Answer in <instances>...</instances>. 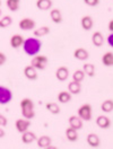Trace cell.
Segmentation results:
<instances>
[{
  "mask_svg": "<svg viewBox=\"0 0 113 149\" xmlns=\"http://www.w3.org/2000/svg\"><path fill=\"white\" fill-rule=\"evenodd\" d=\"M41 47H42V43L36 37H28L24 41V44H23L24 52L29 56H34L38 54Z\"/></svg>",
  "mask_w": 113,
  "mask_h": 149,
  "instance_id": "obj_1",
  "label": "cell"
},
{
  "mask_svg": "<svg viewBox=\"0 0 113 149\" xmlns=\"http://www.w3.org/2000/svg\"><path fill=\"white\" fill-rule=\"evenodd\" d=\"M20 109H22V115L31 120L35 116V111H34V103L31 98H23L20 101Z\"/></svg>",
  "mask_w": 113,
  "mask_h": 149,
  "instance_id": "obj_2",
  "label": "cell"
},
{
  "mask_svg": "<svg viewBox=\"0 0 113 149\" xmlns=\"http://www.w3.org/2000/svg\"><path fill=\"white\" fill-rule=\"evenodd\" d=\"M78 116L83 121H91L92 120V106L89 104H84L78 109Z\"/></svg>",
  "mask_w": 113,
  "mask_h": 149,
  "instance_id": "obj_3",
  "label": "cell"
},
{
  "mask_svg": "<svg viewBox=\"0 0 113 149\" xmlns=\"http://www.w3.org/2000/svg\"><path fill=\"white\" fill-rule=\"evenodd\" d=\"M31 65H33L36 70H43L45 69V67L47 65V58L45 56H34L32 61H31Z\"/></svg>",
  "mask_w": 113,
  "mask_h": 149,
  "instance_id": "obj_4",
  "label": "cell"
},
{
  "mask_svg": "<svg viewBox=\"0 0 113 149\" xmlns=\"http://www.w3.org/2000/svg\"><path fill=\"white\" fill-rule=\"evenodd\" d=\"M13 100V93L8 87L5 86H0V104L1 105H6L10 103Z\"/></svg>",
  "mask_w": 113,
  "mask_h": 149,
  "instance_id": "obj_5",
  "label": "cell"
},
{
  "mask_svg": "<svg viewBox=\"0 0 113 149\" xmlns=\"http://www.w3.org/2000/svg\"><path fill=\"white\" fill-rule=\"evenodd\" d=\"M15 127H16V130L18 132L23 133V132L28 130V128L31 127V122L27 119H18L15 122Z\"/></svg>",
  "mask_w": 113,
  "mask_h": 149,
  "instance_id": "obj_6",
  "label": "cell"
},
{
  "mask_svg": "<svg viewBox=\"0 0 113 149\" xmlns=\"http://www.w3.org/2000/svg\"><path fill=\"white\" fill-rule=\"evenodd\" d=\"M56 77L59 81H65L69 77V69L67 67H59L56 71Z\"/></svg>",
  "mask_w": 113,
  "mask_h": 149,
  "instance_id": "obj_7",
  "label": "cell"
},
{
  "mask_svg": "<svg viewBox=\"0 0 113 149\" xmlns=\"http://www.w3.org/2000/svg\"><path fill=\"white\" fill-rule=\"evenodd\" d=\"M19 28L23 31H32L35 27V22L32 18H23L19 22Z\"/></svg>",
  "mask_w": 113,
  "mask_h": 149,
  "instance_id": "obj_8",
  "label": "cell"
},
{
  "mask_svg": "<svg viewBox=\"0 0 113 149\" xmlns=\"http://www.w3.org/2000/svg\"><path fill=\"white\" fill-rule=\"evenodd\" d=\"M24 76H25L27 79H29V80H35V79H38L36 69L32 65H26V67L24 68Z\"/></svg>",
  "mask_w": 113,
  "mask_h": 149,
  "instance_id": "obj_9",
  "label": "cell"
},
{
  "mask_svg": "<svg viewBox=\"0 0 113 149\" xmlns=\"http://www.w3.org/2000/svg\"><path fill=\"white\" fill-rule=\"evenodd\" d=\"M24 37L20 34H15L10 37V45L13 49H18L19 47H22L24 44Z\"/></svg>",
  "mask_w": 113,
  "mask_h": 149,
  "instance_id": "obj_10",
  "label": "cell"
},
{
  "mask_svg": "<svg viewBox=\"0 0 113 149\" xmlns=\"http://www.w3.org/2000/svg\"><path fill=\"white\" fill-rule=\"evenodd\" d=\"M86 140H87L88 146L92 147V148H97V147H100V145H101L100 137H98L97 134H95V133H89V134L87 136V139Z\"/></svg>",
  "mask_w": 113,
  "mask_h": 149,
  "instance_id": "obj_11",
  "label": "cell"
},
{
  "mask_svg": "<svg viewBox=\"0 0 113 149\" xmlns=\"http://www.w3.org/2000/svg\"><path fill=\"white\" fill-rule=\"evenodd\" d=\"M74 56H75L77 60H80V61H85L89 58V53L88 51L84 49V47H78L76 49L75 52H74Z\"/></svg>",
  "mask_w": 113,
  "mask_h": 149,
  "instance_id": "obj_12",
  "label": "cell"
},
{
  "mask_svg": "<svg viewBox=\"0 0 113 149\" xmlns=\"http://www.w3.org/2000/svg\"><path fill=\"white\" fill-rule=\"evenodd\" d=\"M69 125L76 130H80L83 128V120L78 115H71L69 118Z\"/></svg>",
  "mask_w": 113,
  "mask_h": 149,
  "instance_id": "obj_13",
  "label": "cell"
},
{
  "mask_svg": "<svg viewBox=\"0 0 113 149\" xmlns=\"http://www.w3.org/2000/svg\"><path fill=\"white\" fill-rule=\"evenodd\" d=\"M96 124L101 129H109L111 127V120L107 116H105V115H100L96 119Z\"/></svg>",
  "mask_w": 113,
  "mask_h": 149,
  "instance_id": "obj_14",
  "label": "cell"
},
{
  "mask_svg": "<svg viewBox=\"0 0 113 149\" xmlns=\"http://www.w3.org/2000/svg\"><path fill=\"white\" fill-rule=\"evenodd\" d=\"M68 92L71 94V95H78V94L82 92V85L78 81H70L68 85Z\"/></svg>",
  "mask_w": 113,
  "mask_h": 149,
  "instance_id": "obj_15",
  "label": "cell"
},
{
  "mask_svg": "<svg viewBox=\"0 0 113 149\" xmlns=\"http://www.w3.org/2000/svg\"><path fill=\"white\" fill-rule=\"evenodd\" d=\"M36 140V136H35V133L34 132H32V131H25V132H23V136H22V141L25 143V145H29V143H32V142H34Z\"/></svg>",
  "mask_w": 113,
  "mask_h": 149,
  "instance_id": "obj_16",
  "label": "cell"
},
{
  "mask_svg": "<svg viewBox=\"0 0 113 149\" xmlns=\"http://www.w3.org/2000/svg\"><path fill=\"white\" fill-rule=\"evenodd\" d=\"M92 42L95 47H101L104 44V36L101 32H95L92 36Z\"/></svg>",
  "mask_w": 113,
  "mask_h": 149,
  "instance_id": "obj_17",
  "label": "cell"
},
{
  "mask_svg": "<svg viewBox=\"0 0 113 149\" xmlns=\"http://www.w3.org/2000/svg\"><path fill=\"white\" fill-rule=\"evenodd\" d=\"M51 138L49 137V136H42V137H40L38 139V146L40 148H43V149H47L50 148V146H51Z\"/></svg>",
  "mask_w": 113,
  "mask_h": 149,
  "instance_id": "obj_18",
  "label": "cell"
},
{
  "mask_svg": "<svg viewBox=\"0 0 113 149\" xmlns=\"http://www.w3.org/2000/svg\"><path fill=\"white\" fill-rule=\"evenodd\" d=\"M82 27L84 28L85 31H91L93 28V25H94V22H93V18L91 16H84L82 18Z\"/></svg>",
  "mask_w": 113,
  "mask_h": 149,
  "instance_id": "obj_19",
  "label": "cell"
},
{
  "mask_svg": "<svg viewBox=\"0 0 113 149\" xmlns=\"http://www.w3.org/2000/svg\"><path fill=\"white\" fill-rule=\"evenodd\" d=\"M50 18L54 24H60L62 22V14L59 9H52L50 11Z\"/></svg>",
  "mask_w": 113,
  "mask_h": 149,
  "instance_id": "obj_20",
  "label": "cell"
},
{
  "mask_svg": "<svg viewBox=\"0 0 113 149\" xmlns=\"http://www.w3.org/2000/svg\"><path fill=\"white\" fill-rule=\"evenodd\" d=\"M78 130H76L74 128H71V127H69L68 129L66 130V137L67 139L69 140V141H71V142H75L78 140Z\"/></svg>",
  "mask_w": 113,
  "mask_h": 149,
  "instance_id": "obj_21",
  "label": "cell"
},
{
  "mask_svg": "<svg viewBox=\"0 0 113 149\" xmlns=\"http://www.w3.org/2000/svg\"><path fill=\"white\" fill-rule=\"evenodd\" d=\"M36 7L40 10H49L52 7V0H38Z\"/></svg>",
  "mask_w": 113,
  "mask_h": 149,
  "instance_id": "obj_22",
  "label": "cell"
},
{
  "mask_svg": "<svg viewBox=\"0 0 113 149\" xmlns=\"http://www.w3.org/2000/svg\"><path fill=\"white\" fill-rule=\"evenodd\" d=\"M70 100H71V94L69 92L63 91V92H60L58 95V101L61 104H67V103L70 102Z\"/></svg>",
  "mask_w": 113,
  "mask_h": 149,
  "instance_id": "obj_23",
  "label": "cell"
},
{
  "mask_svg": "<svg viewBox=\"0 0 113 149\" xmlns=\"http://www.w3.org/2000/svg\"><path fill=\"white\" fill-rule=\"evenodd\" d=\"M102 63L105 67H113V53L112 52H106L102 56Z\"/></svg>",
  "mask_w": 113,
  "mask_h": 149,
  "instance_id": "obj_24",
  "label": "cell"
},
{
  "mask_svg": "<svg viewBox=\"0 0 113 149\" xmlns=\"http://www.w3.org/2000/svg\"><path fill=\"white\" fill-rule=\"evenodd\" d=\"M45 109H47L50 113L54 114V115H57V114H59V113H60V106L54 102L47 103V105H45Z\"/></svg>",
  "mask_w": 113,
  "mask_h": 149,
  "instance_id": "obj_25",
  "label": "cell"
},
{
  "mask_svg": "<svg viewBox=\"0 0 113 149\" xmlns=\"http://www.w3.org/2000/svg\"><path fill=\"white\" fill-rule=\"evenodd\" d=\"M50 33V27L49 26H42V27H38V29L34 31V36L36 37H42V36H45Z\"/></svg>",
  "mask_w": 113,
  "mask_h": 149,
  "instance_id": "obj_26",
  "label": "cell"
},
{
  "mask_svg": "<svg viewBox=\"0 0 113 149\" xmlns=\"http://www.w3.org/2000/svg\"><path fill=\"white\" fill-rule=\"evenodd\" d=\"M85 74L89 76V77H94L95 76V65L93 63H85L83 67Z\"/></svg>",
  "mask_w": 113,
  "mask_h": 149,
  "instance_id": "obj_27",
  "label": "cell"
},
{
  "mask_svg": "<svg viewBox=\"0 0 113 149\" xmlns=\"http://www.w3.org/2000/svg\"><path fill=\"white\" fill-rule=\"evenodd\" d=\"M101 110L104 113H110L113 111V101L112 100H106L102 103V106H101Z\"/></svg>",
  "mask_w": 113,
  "mask_h": 149,
  "instance_id": "obj_28",
  "label": "cell"
},
{
  "mask_svg": "<svg viewBox=\"0 0 113 149\" xmlns=\"http://www.w3.org/2000/svg\"><path fill=\"white\" fill-rule=\"evenodd\" d=\"M85 72L84 70H80V69H78V70H76L74 74H73V79L75 80V81H78V83H82L83 80L85 79Z\"/></svg>",
  "mask_w": 113,
  "mask_h": 149,
  "instance_id": "obj_29",
  "label": "cell"
},
{
  "mask_svg": "<svg viewBox=\"0 0 113 149\" xmlns=\"http://www.w3.org/2000/svg\"><path fill=\"white\" fill-rule=\"evenodd\" d=\"M19 2H20V0H7L6 5L9 8V10L16 11V10L19 9Z\"/></svg>",
  "mask_w": 113,
  "mask_h": 149,
  "instance_id": "obj_30",
  "label": "cell"
},
{
  "mask_svg": "<svg viewBox=\"0 0 113 149\" xmlns=\"http://www.w3.org/2000/svg\"><path fill=\"white\" fill-rule=\"evenodd\" d=\"M13 23V18L10 16H5L0 19V28H6Z\"/></svg>",
  "mask_w": 113,
  "mask_h": 149,
  "instance_id": "obj_31",
  "label": "cell"
},
{
  "mask_svg": "<svg viewBox=\"0 0 113 149\" xmlns=\"http://www.w3.org/2000/svg\"><path fill=\"white\" fill-rule=\"evenodd\" d=\"M84 2L89 7H95L100 3V0H84Z\"/></svg>",
  "mask_w": 113,
  "mask_h": 149,
  "instance_id": "obj_32",
  "label": "cell"
},
{
  "mask_svg": "<svg viewBox=\"0 0 113 149\" xmlns=\"http://www.w3.org/2000/svg\"><path fill=\"white\" fill-rule=\"evenodd\" d=\"M6 125H7V118L0 114V127H6Z\"/></svg>",
  "mask_w": 113,
  "mask_h": 149,
  "instance_id": "obj_33",
  "label": "cell"
},
{
  "mask_svg": "<svg viewBox=\"0 0 113 149\" xmlns=\"http://www.w3.org/2000/svg\"><path fill=\"white\" fill-rule=\"evenodd\" d=\"M6 60H7V56H5V54H3L2 52H0V65H5Z\"/></svg>",
  "mask_w": 113,
  "mask_h": 149,
  "instance_id": "obj_34",
  "label": "cell"
},
{
  "mask_svg": "<svg viewBox=\"0 0 113 149\" xmlns=\"http://www.w3.org/2000/svg\"><path fill=\"white\" fill-rule=\"evenodd\" d=\"M106 41H107V44L111 47H113V33H111V34L107 36V40H106Z\"/></svg>",
  "mask_w": 113,
  "mask_h": 149,
  "instance_id": "obj_35",
  "label": "cell"
},
{
  "mask_svg": "<svg viewBox=\"0 0 113 149\" xmlns=\"http://www.w3.org/2000/svg\"><path fill=\"white\" fill-rule=\"evenodd\" d=\"M107 28H109V31H111L113 33V19L112 20H110V23H109V26H107Z\"/></svg>",
  "mask_w": 113,
  "mask_h": 149,
  "instance_id": "obj_36",
  "label": "cell"
},
{
  "mask_svg": "<svg viewBox=\"0 0 113 149\" xmlns=\"http://www.w3.org/2000/svg\"><path fill=\"white\" fill-rule=\"evenodd\" d=\"M2 137H5V130L0 127V138H2Z\"/></svg>",
  "mask_w": 113,
  "mask_h": 149,
  "instance_id": "obj_37",
  "label": "cell"
},
{
  "mask_svg": "<svg viewBox=\"0 0 113 149\" xmlns=\"http://www.w3.org/2000/svg\"><path fill=\"white\" fill-rule=\"evenodd\" d=\"M1 14H2V11H1V9H0V16H1Z\"/></svg>",
  "mask_w": 113,
  "mask_h": 149,
  "instance_id": "obj_38",
  "label": "cell"
},
{
  "mask_svg": "<svg viewBox=\"0 0 113 149\" xmlns=\"http://www.w3.org/2000/svg\"><path fill=\"white\" fill-rule=\"evenodd\" d=\"M0 6H1V0H0Z\"/></svg>",
  "mask_w": 113,
  "mask_h": 149,
  "instance_id": "obj_39",
  "label": "cell"
}]
</instances>
